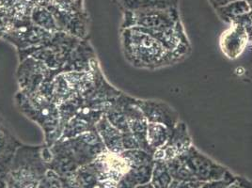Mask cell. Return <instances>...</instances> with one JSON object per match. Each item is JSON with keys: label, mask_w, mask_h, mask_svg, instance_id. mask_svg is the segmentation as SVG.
Returning <instances> with one entry per match:
<instances>
[{"label": "cell", "mask_w": 252, "mask_h": 188, "mask_svg": "<svg viewBox=\"0 0 252 188\" xmlns=\"http://www.w3.org/2000/svg\"><path fill=\"white\" fill-rule=\"evenodd\" d=\"M0 188H9L7 185V182H6V179L0 178Z\"/></svg>", "instance_id": "cell-42"}, {"label": "cell", "mask_w": 252, "mask_h": 188, "mask_svg": "<svg viewBox=\"0 0 252 188\" xmlns=\"http://www.w3.org/2000/svg\"><path fill=\"white\" fill-rule=\"evenodd\" d=\"M252 11L251 5L247 0H237L230 4L217 9L222 20L231 23L236 18L250 13Z\"/></svg>", "instance_id": "cell-24"}, {"label": "cell", "mask_w": 252, "mask_h": 188, "mask_svg": "<svg viewBox=\"0 0 252 188\" xmlns=\"http://www.w3.org/2000/svg\"><path fill=\"white\" fill-rule=\"evenodd\" d=\"M235 178H236L235 175H233L231 172H229L221 180L203 183L200 188H227L235 180Z\"/></svg>", "instance_id": "cell-32"}, {"label": "cell", "mask_w": 252, "mask_h": 188, "mask_svg": "<svg viewBox=\"0 0 252 188\" xmlns=\"http://www.w3.org/2000/svg\"><path fill=\"white\" fill-rule=\"evenodd\" d=\"M14 100L22 113L42 128L47 146H52L61 138L63 133L60 129L58 105L37 93L27 94L18 91Z\"/></svg>", "instance_id": "cell-3"}, {"label": "cell", "mask_w": 252, "mask_h": 188, "mask_svg": "<svg viewBox=\"0 0 252 188\" xmlns=\"http://www.w3.org/2000/svg\"><path fill=\"white\" fill-rule=\"evenodd\" d=\"M179 157H181L186 162L197 181L202 183L221 180L230 172L226 167L221 166L209 157L201 154L193 145L189 147L185 153Z\"/></svg>", "instance_id": "cell-5"}, {"label": "cell", "mask_w": 252, "mask_h": 188, "mask_svg": "<svg viewBox=\"0 0 252 188\" xmlns=\"http://www.w3.org/2000/svg\"><path fill=\"white\" fill-rule=\"evenodd\" d=\"M75 94L66 81L63 73H59L53 79L50 95V102H52L53 104L61 105L63 102L72 98Z\"/></svg>", "instance_id": "cell-22"}, {"label": "cell", "mask_w": 252, "mask_h": 188, "mask_svg": "<svg viewBox=\"0 0 252 188\" xmlns=\"http://www.w3.org/2000/svg\"><path fill=\"white\" fill-rule=\"evenodd\" d=\"M96 171L99 181L118 182L129 170V165L120 154L108 151L103 153L91 163Z\"/></svg>", "instance_id": "cell-13"}, {"label": "cell", "mask_w": 252, "mask_h": 188, "mask_svg": "<svg viewBox=\"0 0 252 188\" xmlns=\"http://www.w3.org/2000/svg\"><path fill=\"white\" fill-rule=\"evenodd\" d=\"M66 81L74 93L86 99L94 90V78L92 70L90 72L63 73Z\"/></svg>", "instance_id": "cell-19"}, {"label": "cell", "mask_w": 252, "mask_h": 188, "mask_svg": "<svg viewBox=\"0 0 252 188\" xmlns=\"http://www.w3.org/2000/svg\"><path fill=\"white\" fill-rule=\"evenodd\" d=\"M74 175L82 188H95L99 183V179L92 164L81 166Z\"/></svg>", "instance_id": "cell-29"}, {"label": "cell", "mask_w": 252, "mask_h": 188, "mask_svg": "<svg viewBox=\"0 0 252 188\" xmlns=\"http://www.w3.org/2000/svg\"><path fill=\"white\" fill-rule=\"evenodd\" d=\"M170 131L171 130L169 128L163 125L153 123L148 124V144L154 153L167 143L170 136Z\"/></svg>", "instance_id": "cell-23"}, {"label": "cell", "mask_w": 252, "mask_h": 188, "mask_svg": "<svg viewBox=\"0 0 252 188\" xmlns=\"http://www.w3.org/2000/svg\"><path fill=\"white\" fill-rule=\"evenodd\" d=\"M123 146H124L125 150L141 149L140 142L138 141L137 136L131 132L123 133Z\"/></svg>", "instance_id": "cell-34"}, {"label": "cell", "mask_w": 252, "mask_h": 188, "mask_svg": "<svg viewBox=\"0 0 252 188\" xmlns=\"http://www.w3.org/2000/svg\"><path fill=\"white\" fill-rule=\"evenodd\" d=\"M21 0H0V8L2 9H9L13 7Z\"/></svg>", "instance_id": "cell-40"}, {"label": "cell", "mask_w": 252, "mask_h": 188, "mask_svg": "<svg viewBox=\"0 0 252 188\" xmlns=\"http://www.w3.org/2000/svg\"><path fill=\"white\" fill-rule=\"evenodd\" d=\"M53 33L35 26L33 23L17 29L0 31V38L14 45L17 51L32 49L49 42Z\"/></svg>", "instance_id": "cell-7"}, {"label": "cell", "mask_w": 252, "mask_h": 188, "mask_svg": "<svg viewBox=\"0 0 252 188\" xmlns=\"http://www.w3.org/2000/svg\"><path fill=\"white\" fill-rule=\"evenodd\" d=\"M0 31H1V27H0Z\"/></svg>", "instance_id": "cell-45"}, {"label": "cell", "mask_w": 252, "mask_h": 188, "mask_svg": "<svg viewBox=\"0 0 252 188\" xmlns=\"http://www.w3.org/2000/svg\"><path fill=\"white\" fill-rule=\"evenodd\" d=\"M53 71L42 62L32 57L27 58L20 63L16 72L19 91L27 94H36Z\"/></svg>", "instance_id": "cell-8"}, {"label": "cell", "mask_w": 252, "mask_h": 188, "mask_svg": "<svg viewBox=\"0 0 252 188\" xmlns=\"http://www.w3.org/2000/svg\"><path fill=\"white\" fill-rule=\"evenodd\" d=\"M200 181H177L172 180L168 188H200L202 186Z\"/></svg>", "instance_id": "cell-35"}, {"label": "cell", "mask_w": 252, "mask_h": 188, "mask_svg": "<svg viewBox=\"0 0 252 188\" xmlns=\"http://www.w3.org/2000/svg\"><path fill=\"white\" fill-rule=\"evenodd\" d=\"M249 37L248 32L239 24L233 23V28L222 37V50L229 58L234 59L240 55Z\"/></svg>", "instance_id": "cell-17"}, {"label": "cell", "mask_w": 252, "mask_h": 188, "mask_svg": "<svg viewBox=\"0 0 252 188\" xmlns=\"http://www.w3.org/2000/svg\"><path fill=\"white\" fill-rule=\"evenodd\" d=\"M4 20H5V11L4 9L0 8V27H2Z\"/></svg>", "instance_id": "cell-41"}, {"label": "cell", "mask_w": 252, "mask_h": 188, "mask_svg": "<svg viewBox=\"0 0 252 188\" xmlns=\"http://www.w3.org/2000/svg\"><path fill=\"white\" fill-rule=\"evenodd\" d=\"M191 145L192 141L188 126L180 121L176 126L171 129L167 143L156 151L154 155L155 160L168 161L185 153Z\"/></svg>", "instance_id": "cell-15"}, {"label": "cell", "mask_w": 252, "mask_h": 188, "mask_svg": "<svg viewBox=\"0 0 252 188\" xmlns=\"http://www.w3.org/2000/svg\"><path fill=\"white\" fill-rule=\"evenodd\" d=\"M96 59V53L88 39L80 40L70 54L63 66V73L69 72H90L92 61Z\"/></svg>", "instance_id": "cell-16"}, {"label": "cell", "mask_w": 252, "mask_h": 188, "mask_svg": "<svg viewBox=\"0 0 252 188\" xmlns=\"http://www.w3.org/2000/svg\"><path fill=\"white\" fill-rule=\"evenodd\" d=\"M172 177L169 173L166 161L164 160H155V165L153 169V174L151 179V184L154 188H168Z\"/></svg>", "instance_id": "cell-25"}, {"label": "cell", "mask_w": 252, "mask_h": 188, "mask_svg": "<svg viewBox=\"0 0 252 188\" xmlns=\"http://www.w3.org/2000/svg\"><path fill=\"white\" fill-rule=\"evenodd\" d=\"M92 72L94 73V87L93 92L85 99L84 105L93 109L104 111L105 113L115 103L122 92L106 81L97 58L92 61Z\"/></svg>", "instance_id": "cell-6"}, {"label": "cell", "mask_w": 252, "mask_h": 188, "mask_svg": "<svg viewBox=\"0 0 252 188\" xmlns=\"http://www.w3.org/2000/svg\"><path fill=\"white\" fill-rule=\"evenodd\" d=\"M227 188H252V182L246 178L236 176L235 180Z\"/></svg>", "instance_id": "cell-36"}, {"label": "cell", "mask_w": 252, "mask_h": 188, "mask_svg": "<svg viewBox=\"0 0 252 188\" xmlns=\"http://www.w3.org/2000/svg\"><path fill=\"white\" fill-rule=\"evenodd\" d=\"M16 138L11 135L8 129L3 125L2 119L0 117V154L14 141Z\"/></svg>", "instance_id": "cell-33"}, {"label": "cell", "mask_w": 252, "mask_h": 188, "mask_svg": "<svg viewBox=\"0 0 252 188\" xmlns=\"http://www.w3.org/2000/svg\"><path fill=\"white\" fill-rule=\"evenodd\" d=\"M96 131L103 140L108 152L121 154L125 151L123 146V133L112 125L104 116L96 125Z\"/></svg>", "instance_id": "cell-18"}, {"label": "cell", "mask_w": 252, "mask_h": 188, "mask_svg": "<svg viewBox=\"0 0 252 188\" xmlns=\"http://www.w3.org/2000/svg\"><path fill=\"white\" fill-rule=\"evenodd\" d=\"M154 165L155 163L140 167H130L125 175L129 180H131L136 186L148 184L151 182L152 179Z\"/></svg>", "instance_id": "cell-30"}, {"label": "cell", "mask_w": 252, "mask_h": 188, "mask_svg": "<svg viewBox=\"0 0 252 188\" xmlns=\"http://www.w3.org/2000/svg\"><path fill=\"white\" fill-rule=\"evenodd\" d=\"M105 116L107 121L117 129H119L122 133L130 132L126 112L123 106L117 100L115 103L107 109Z\"/></svg>", "instance_id": "cell-27"}, {"label": "cell", "mask_w": 252, "mask_h": 188, "mask_svg": "<svg viewBox=\"0 0 252 188\" xmlns=\"http://www.w3.org/2000/svg\"><path fill=\"white\" fill-rule=\"evenodd\" d=\"M66 141L80 167L91 164L100 155L107 151L96 130L81 134Z\"/></svg>", "instance_id": "cell-9"}, {"label": "cell", "mask_w": 252, "mask_h": 188, "mask_svg": "<svg viewBox=\"0 0 252 188\" xmlns=\"http://www.w3.org/2000/svg\"><path fill=\"white\" fill-rule=\"evenodd\" d=\"M179 22L180 18L177 8L126 10L124 11L122 30L135 27L151 30H165L176 26Z\"/></svg>", "instance_id": "cell-4"}, {"label": "cell", "mask_w": 252, "mask_h": 188, "mask_svg": "<svg viewBox=\"0 0 252 188\" xmlns=\"http://www.w3.org/2000/svg\"><path fill=\"white\" fill-rule=\"evenodd\" d=\"M48 169L44 157V145L22 144L15 153L6 176L8 188H37Z\"/></svg>", "instance_id": "cell-2"}, {"label": "cell", "mask_w": 252, "mask_h": 188, "mask_svg": "<svg viewBox=\"0 0 252 188\" xmlns=\"http://www.w3.org/2000/svg\"><path fill=\"white\" fill-rule=\"evenodd\" d=\"M136 188H154L151 183H148V184H144V185H138L136 187Z\"/></svg>", "instance_id": "cell-43"}, {"label": "cell", "mask_w": 252, "mask_h": 188, "mask_svg": "<svg viewBox=\"0 0 252 188\" xmlns=\"http://www.w3.org/2000/svg\"><path fill=\"white\" fill-rule=\"evenodd\" d=\"M52 12L61 31L66 32L80 40L88 39L89 35V15L84 11H63L52 5H47Z\"/></svg>", "instance_id": "cell-10"}, {"label": "cell", "mask_w": 252, "mask_h": 188, "mask_svg": "<svg viewBox=\"0 0 252 188\" xmlns=\"http://www.w3.org/2000/svg\"><path fill=\"white\" fill-rule=\"evenodd\" d=\"M169 173L173 180L177 181H197L194 174L191 172L186 162L181 158L176 157L168 161H166Z\"/></svg>", "instance_id": "cell-26"}, {"label": "cell", "mask_w": 252, "mask_h": 188, "mask_svg": "<svg viewBox=\"0 0 252 188\" xmlns=\"http://www.w3.org/2000/svg\"><path fill=\"white\" fill-rule=\"evenodd\" d=\"M136 187L137 186L131 180L126 177V175L121 178L116 185V188H136Z\"/></svg>", "instance_id": "cell-38"}, {"label": "cell", "mask_w": 252, "mask_h": 188, "mask_svg": "<svg viewBox=\"0 0 252 188\" xmlns=\"http://www.w3.org/2000/svg\"><path fill=\"white\" fill-rule=\"evenodd\" d=\"M61 179H62L63 188H82L76 181L74 175L70 177L61 178Z\"/></svg>", "instance_id": "cell-37"}, {"label": "cell", "mask_w": 252, "mask_h": 188, "mask_svg": "<svg viewBox=\"0 0 252 188\" xmlns=\"http://www.w3.org/2000/svg\"><path fill=\"white\" fill-rule=\"evenodd\" d=\"M130 167H140L155 163V157L141 149L125 150L120 154Z\"/></svg>", "instance_id": "cell-28"}, {"label": "cell", "mask_w": 252, "mask_h": 188, "mask_svg": "<svg viewBox=\"0 0 252 188\" xmlns=\"http://www.w3.org/2000/svg\"><path fill=\"white\" fill-rule=\"evenodd\" d=\"M30 1H32V2H34V3H35V1H36V0H30Z\"/></svg>", "instance_id": "cell-44"}, {"label": "cell", "mask_w": 252, "mask_h": 188, "mask_svg": "<svg viewBox=\"0 0 252 188\" xmlns=\"http://www.w3.org/2000/svg\"><path fill=\"white\" fill-rule=\"evenodd\" d=\"M105 112L83 105L78 113L65 125L59 140H67L87 132L95 131L97 123L105 116Z\"/></svg>", "instance_id": "cell-14"}, {"label": "cell", "mask_w": 252, "mask_h": 188, "mask_svg": "<svg viewBox=\"0 0 252 188\" xmlns=\"http://www.w3.org/2000/svg\"><path fill=\"white\" fill-rule=\"evenodd\" d=\"M32 21L35 26L46 31L51 33L61 31L52 12L42 5H34L32 11Z\"/></svg>", "instance_id": "cell-20"}, {"label": "cell", "mask_w": 252, "mask_h": 188, "mask_svg": "<svg viewBox=\"0 0 252 188\" xmlns=\"http://www.w3.org/2000/svg\"><path fill=\"white\" fill-rule=\"evenodd\" d=\"M84 105V99L75 94L72 98L63 102L61 105H58L59 113H60V129L63 132L65 125L78 113V111Z\"/></svg>", "instance_id": "cell-21"}, {"label": "cell", "mask_w": 252, "mask_h": 188, "mask_svg": "<svg viewBox=\"0 0 252 188\" xmlns=\"http://www.w3.org/2000/svg\"><path fill=\"white\" fill-rule=\"evenodd\" d=\"M137 105L148 123L163 125L171 130L180 122L177 111L165 102L137 99Z\"/></svg>", "instance_id": "cell-11"}, {"label": "cell", "mask_w": 252, "mask_h": 188, "mask_svg": "<svg viewBox=\"0 0 252 188\" xmlns=\"http://www.w3.org/2000/svg\"><path fill=\"white\" fill-rule=\"evenodd\" d=\"M49 148L52 157L47 165L48 168L61 178L73 176L80 166L67 141L58 140Z\"/></svg>", "instance_id": "cell-12"}, {"label": "cell", "mask_w": 252, "mask_h": 188, "mask_svg": "<svg viewBox=\"0 0 252 188\" xmlns=\"http://www.w3.org/2000/svg\"><path fill=\"white\" fill-rule=\"evenodd\" d=\"M122 45L126 61L137 68L154 70L178 63L157 38L142 28L123 30Z\"/></svg>", "instance_id": "cell-1"}, {"label": "cell", "mask_w": 252, "mask_h": 188, "mask_svg": "<svg viewBox=\"0 0 252 188\" xmlns=\"http://www.w3.org/2000/svg\"><path fill=\"white\" fill-rule=\"evenodd\" d=\"M234 1H237V0H209L212 6L217 10L219 8L221 7H224L228 4H230L231 2H234Z\"/></svg>", "instance_id": "cell-39"}, {"label": "cell", "mask_w": 252, "mask_h": 188, "mask_svg": "<svg viewBox=\"0 0 252 188\" xmlns=\"http://www.w3.org/2000/svg\"><path fill=\"white\" fill-rule=\"evenodd\" d=\"M37 188H63L62 179L51 169H48Z\"/></svg>", "instance_id": "cell-31"}]
</instances>
